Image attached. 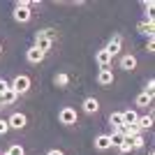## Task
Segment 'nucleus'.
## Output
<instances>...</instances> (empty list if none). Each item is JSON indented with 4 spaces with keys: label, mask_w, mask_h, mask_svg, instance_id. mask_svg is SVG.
<instances>
[{
    "label": "nucleus",
    "mask_w": 155,
    "mask_h": 155,
    "mask_svg": "<svg viewBox=\"0 0 155 155\" xmlns=\"http://www.w3.org/2000/svg\"><path fill=\"white\" fill-rule=\"evenodd\" d=\"M49 155H65V153H63V150H58V148H56V150H49Z\"/></svg>",
    "instance_id": "nucleus-27"
},
{
    "label": "nucleus",
    "mask_w": 155,
    "mask_h": 155,
    "mask_svg": "<svg viewBox=\"0 0 155 155\" xmlns=\"http://www.w3.org/2000/svg\"><path fill=\"white\" fill-rule=\"evenodd\" d=\"M7 88H9V81H5V79H0V95H2V93H5Z\"/></svg>",
    "instance_id": "nucleus-24"
},
{
    "label": "nucleus",
    "mask_w": 155,
    "mask_h": 155,
    "mask_svg": "<svg viewBox=\"0 0 155 155\" xmlns=\"http://www.w3.org/2000/svg\"><path fill=\"white\" fill-rule=\"evenodd\" d=\"M16 93L12 91V88H7L5 93H2V95H0V107H5V104H12V102H16Z\"/></svg>",
    "instance_id": "nucleus-14"
},
{
    "label": "nucleus",
    "mask_w": 155,
    "mask_h": 155,
    "mask_svg": "<svg viewBox=\"0 0 155 155\" xmlns=\"http://www.w3.org/2000/svg\"><path fill=\"white\" fill-rule=\"evenodd\" d=\"M127 141L132 143V148H143V137H141V134H137V137H130Z\"/></svg>",
    "instance_id": "nucleus-20"
},
{
    "label": "nucleus",
    "mask_w": 155,
    "mask_h": 155,
    "mask_svg": "<svg viewBox=\"0 0 155 155\" xmlns=\"http://www.w3.org/2000/svg\"><path fill=\"white\" fill-rule=\"evenodd\" d=\"M0 53H2V44H0Z\"/></svg>",
    "instance_id": "nucleus-28"
},
{
    "label": "nucleus",
    "mask_w": 155,
    "mask_h": 155,
    "mask_svg": "<svg viewBox=\"0 0 155 155\" xmlns=\"http://www.w3.org/2000/svg\"><path fill=\"white\" fill-rule=\"evenodd\" d=\"M81 109H84L88 116H91V114H97V111H100V102H97L95 97H86L84 102H81Z\"/></svg>",
    "instance_id": "nucleus-8"
},
{
    "label": "nucleus",
    "mask_w": 155,
    "mask_h": 155,
    "mask_svg": "<svg viewBox=\"0 0 155 155\" xmlns=\"http://www.w3.org/2000/svg\"><path fill=\"white\" fill-rule=\"evenodd\" d=\"M120 67H123L125 72H132V70H137V58L134 56H123V58H120Z\"/></svg>",
    "instance_id": "nucleus-12"
},
{
    "label": "nucleus",
    "mask_w": 155,
    "mask_h": 155,
    "mask_svg": "<svg viewBox=\"0 0 155 155\" xmlns=\"http://www.w3.org/2000/svg\"><path fill=\"white\" fill-rule=\"evenodd\" d=\"M137 123H139V127H141V130H150V127H153V114L139 116V120H137Z\"/></svg>",
    "instance_id": "nucleus-18"
},
{
    "label": "nucleus",
    "mask_w": 155,
    "mask_h": 155,
    "mask_svg": "<svg viewBox=\"0 0 155 155\" xmlns=\"http://www.w3.org/2000/svg\"><path fill=\"white\" fill-rule=\"evenodd\" d=\"M143 93H146L148 97L155 95V81H153V79H148V81H146V88H143Z\"/></svg>",
    "instance_id": "nucleus-21"
},
{
    "label": "nucleus",
    "mask_w": 155,
    "mask_h": 155,
    "mask_svg": "<svg viewBox=\"0 0 155 155\" xmlns=\"http://www.w3.org/2000/svg\"><path fill=\"white\" fill-rule=\"evenodd\" d=\"M146 49H148V53L155 51V39H153V37H148V46H146Z\"/></svg>",
    "instance_id": "nucleus-25"
},
{
    "label": "nucleus",
    "mask_w": 155,
    "mask_h": 155,
    "mask_svg": "<svg viewBox=\"0 0 155 155\" xmlns=\"http://www.w3.org/2000/svg\"><path fill=\"white\" fill-rule=\"evenodd\" d=\"M32 46H35V49H39L42 53H46V51L53 46V42H51L49 37H44V35H39V32H37V35H35V44H32Z\"/></svg>",
    "instance_id": "nucleus-6"
},
{
    "label": "nucleus",
    "mask_w": 155,
    "mask_h": 155,
    "mask_svg": "<svg viewBox=\"0 0 155 155\" xmlns=\"http://www.w3.org/2000/svg\"><path fill=\"white\" fill-rule=\"evenodd\" d=\"M97 84H100V86H111V84H114V72H111V70H100V74H97Z\"/></svg>",
    "instance_id": "nucleus-10"
},
{
    "label": "nucleus",
    "mask_w": 155,
    "mask_h": 155,
    "mask_svg": "<svg viewBox=\"0 0 155 155\" xmlns=\"http://www.w3.org/2000/svg\"><path fill=\"white\" fill-rule=\"evenodd\" d=\"M67 84H70V74H67V72H58V74L53 77V86H56V88H65Z\"/></svg>",
    "instance_id": "nucleus-13"
},
{
    "label": "nucleus",
    "mask_w": 155,
    "mask_h": 155,
    "mask_svg": "<svg viewBox=\"0 0 155 155\" xmlns=\"http://www.w3.org/2000/svg\"><path fill=\"white\" fill-rule=\"evenodd\" d=\"M95 60L97 65H100V70H111L109 65H111V56L107 53V49H100V51L95 53Z\"/></svg>",
    "instance_id": "nucleus-7"
},
{
    "label": "nucleus",
    "mask_w": 155,
    "mask_h": 155,
    "mask_svg": "<svg viewBox=\"0 0 155 155\" xmlns=\"http://www.w3.org/2000/svg\"><path fill=\"white\" fill-rule=\"evenodd\" d=\"M7 125L12 130H23L28 125V118H26V114H12V116L7 118Z\"/></svg>",
    "instance_id": "nucleus-4"
},
{
    "label": "nucleus",
    "mask_w": 155,
    "mask_h": 155,
    "mask_svg": "<svg viewBox=\"0 0 155 155\" xmlns=\"http://www.w3.org/2000/svg\"><path fill=\"white\" fill-rule=\"evenodd\" d=\"M141 7L146 9V14H148V19H153V16H150V12H153V7H155V2H153V0H143V2H141Z\"/></svg>",
    "instance_id": "nucleus-22"
},
{
    "label": "nucleus",
    "mask_w": 155,
    "mask_h": 155,
    "mask_svg": "<svg viewBox=\"0 0 155 155\" xmlns=\"http://www.w3.org/2000/svg\"><path fill=\"white\" fill-rule=\"evenodd\" d=\"M7 130H9V125H7V120H0V134H5Z\"/></svg>",
    "instance_id": "nucleus-26"
},
{
    "label": "nucleus",
    "mask_w": 155,
    "mask_h": 155,
    "mask_svg": "<svg viewBox=\"0 0 155 155\" xmlns=\"http://www.w3.org/2000/svg\"><path fill=\"white\" fill-rule=\"evenodd\" d=\"M137 120H139V114H137L134 109L123 111V125H132V123H137Z\"/></svg>",
    "instance_id": "nucleus-15"
},
{
    "label": "nucleus",
    "mask_w": 155,
    "mask_h": 155,
    "mask_svg": "<svg viewBox=\"0 0 155 155\" xmlns=\"http://www.w3.org/2000/svg\"><path fill=\"white\" fill-rule=\"evenodd\" d=\"M123 125V111H114L109 116V127H120Z\"/></svg>",
    "instance_id": "nucleus-17"
},
{
    "label": "nucleus",
    "mask_w": 155,
    "mask_h": 155,
    "mask_svg": "<svg viewBox=\"0 0 155 155\" xmlns=\"http://www.w3.org/2000/svg\"><path fill=\"white\" fill-rule=\"evenodd\" d=\"M58 120L63 125H74V123H77V111L72 109V107H65V109H60Z\"/></svg>",
    "instance_id": "nucleus-3"
},
{
    "label": "nucleus",
    "mask_w": 155,
    "mask_h": 155,
    "mask_svg": "<svg viewBox=\"0 0 155 155\" xmlns=\"http://www.w3.org/2000/svg\"><path fill=\"white\" fill-rule=\"evenodd\" d=\"M150 102H153V97H148L146 93H139L134 100V104L139 107V109H146V107H150Z\"/></svg>",
    "instance_id": "nucleus-16"
},
{
    "label": "nucleus",
    "mask_w": 155,
    "mask_h": 155,
    "mask_svg": "<svg viewBox=\"0 0 155 155\" xmlns=\"http://www.w3.org/2000/svg\"><path fill=\"white\" fill-rule=\"evenodd\" d=\"M26 60H28L30 65H37V63H42V60H44V53L39 51V49H35V46H30V49L26 51Z\"/></svg>",
    "instance_id": "nucleus-9"
},
{
    "label": "nucleus",
    "mask_w": 155,
    "mask_h": 155,
    "mask_svg": "<svg viewBox=\"0 0 155 155\" xmlns=\"http://www.w3.org/2000/svg\"><path fill=\"white\" fill-rule=\"evenodd\" d=\"M30 9L28 7H19V5H14V21H19V23H28L30 21Z\"/></svg>",
    "instance_id": "nucleus-5"
},
{
    "label": "nucleus",
    "mask_w": 155,
    "mask_h": 155,
    "mask_svg": "<svg viewBox=\"0 0 155 155\" xmlns=\"http://www.w3.org/2000/svg\"><path fill=\"white\" fill-rule=\"evenodd\" d=\"M93 143H95V148H97V150H109V148H111V143H109V134H97Z\"/></svg>",
    "instance_id": "nucleus-11"
},
{
    "label": "nucleus",
    "mask_w": 155,
    "mask_h": 155,
    "mask_svg": "<svg viewBox=\"0 0 155 155\" xmlns=\"http://www.w3.org/2000/svg\"><path fill=\"white\" fill-rule=\"evenodd\" d=\"M9 88H12L16 95H23V93H28V88H30V79H28L26 74H19L14 81H9Z\"/></svg>",
    "instance_id": "nucleus-1"
},
{
    "label": "nucleus",
    "mask_w": 155,
    "mask_h": 155,
    "mask_svg": "<svg viewBox=\"0 0 155 155\" xmlns=\"http://www.w3.org/2000/svg\"><path fill=\"white\" fill-rule=\"evenodd\" d=\"M120 46H123V37H120V35H114V37L109 39V44L104 46V49H107V53H109L111 58H114V56H118V53H120Z\"/></svg>",
    "instance_id": "nucleus-2"
},
{
    "label": "nucleus",
    "mask_w": 155,
    "mask_h": 155,
    "mask_svg": "<svg viewBox=\"0 0 155 155\" xmlns=\"http://www.w3.org/2000/svg\"><path fill=\"white\" fill-rule=\"evenodd\" d=\"M130 150H134V148H132V143H130L127 139H125V141H123V146L118 148V153H130Z\"/></svg>",
    "instance_id": "nucleus-23"
},
{
    "label": "nucleus",
    "mask_w": 155,
    "mask_h": 155,
    "mask_svg": "<svg viewBox=\"0 0 155 155\" xmlns=\"http://www.w3.org/2000/svg\"><path fill=\"white\" fill-rule=\"evenodd\" d=\"M2 155H23V146H19V143H14V146H9V148L5 150Z\"/></svg>",
    "instance_id": "nucleus-19"
}]
</instances>
